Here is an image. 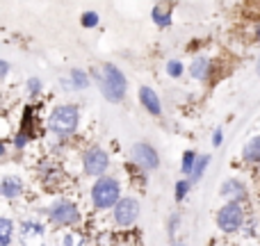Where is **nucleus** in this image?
Returning a JSON list of instances; mask_svg holds the SVG:
<instances>
[{
  "mask_svg": "<svg viewBox=\"0 0 260 246\" xmlns=\"http://www.w3.org/2000/svg\"><path fill=\"white\" fill-rule=\"evenodd\" d=\"M91 78H94L96 87H99L101 96H103L108 103H121L126 98L128 91V80L123 76V71L117 66V64H99V66L91 68Z\"/></svg>",
  "mask_w": 260,
  "mask_h": 246,
  "instance_id": "f257e3e1",
  "label": "nucleus"
},
{
  "mask_svg": "<svg viewBox=\"0 0 260 246\" xmlns=\"http://www.w3.org/2000/svg\"><path fill=\"white\" fill-rule=\"evenodd\" d=\"M126 196L123 194V185L119 180V175L108 173L103 178L91 180L89 187V203L94 212H112L117 207V203Z\"/></svg>",
  "mask_w": 260,
  "mask_h": 246,
  "instance_id": "f03ea898",
  "label": "nucleus"
},
{
  "mask_svg": "<svg viewBox=\"0 0 260 246\" xmlns=\"http://www.w3.org/2000/svg\"><path fill=\"white\" fill-rule=\"evenodd\" d=\"M46 128L59 142H69L76 137L78 128H80V108L73 103L55 105L46 117Z\"/></svg>",
  "mask_w": 260,
  "mask_h": 246,
  "instance_id": "7ed1b4c3",
  "label": "nucleus"
},
{
  "mask_svg": "<svg viewBox=\"0 0 260 246\" xmlns=\"http://www.w3.org/2000/svg\"><path fill=\"white\" fill-rule=\"evenodd\" d=\"M41 215L46 217L50 226L62 230H76L82 224V210L73 198H55L53 203H48L41 210Z\"/></svg>",
  "mask_w": 260,
  "mask_h": 246,
  "instance_id": "20e7f679",
  "label": "nucleus"
},
{
  "mask_svg": "<svg viewBox=\"0 0 260 246\" xmlns=\"http://www.w3.org/2000/svg\"><path fill=\"white\" fill-rule=\"evenodd\" d=\"M215 226L224 235H240L247 226V210L242 203H224L215 215Z\"/></svg>",
  "mask_w": 260,
  "mask_h": 246,
  "instance_id": "39448f33",
  "label": "nucleus"
},
{
  "mask_svg": "<svg viewBox=\"0 0 260 246\" xmlns=\"http://www.w3.org/2000/svg\"><path fill=\"white\" fill-rule=\"evenodd\" d=\"M80 166H82V173L87 178L96 180V178H103V175L110 173V166H112V157L110 153L105 151L103 146H87L80 155Z\"/></svg>",
  "mask_w": 260,
  "mask_h": 246,
  "instance_id": "423d86ee",
  "label": "nucleus"
},
{
  "mask_svg": "<svg viewBox=\"0 0 260 246\" xmlns=\"http://www.w3.org/2000/svg\"><path fill=\"white\" fill-rule=\"evenodd\" d=\"M130 162L135 164V169L142 171V173H148V171H157L160 169V153L155 151V146L148 142H135L130 146L128 153Z\"/></svg>",
  "mask_w": 260,
  "mask_h": 246,
  "instance_id": "0eeeda50",
  "label": "nucleus"
},
{
  "mask_svg": "<svg viewBox=\"0 0 260 246\" xmlns=\"http://www.w3.org/2000/svg\"><path fill=\"white\" fill-rule=\"evenodd\" d=\"M139 215H142V205H139V198L135 196H123L121 201L117 203V207L112 210V224L121 230H128L137 224Z\"/></svg>",
  "mask_w": 260,
  "mask_h": 246,
  "instance_id": "6e6552de",
  "label": "nucleus"
},
{
  "mask_svg": "<svg viewBox=\"0 0 260 246\" xmlns=\"http://www.w3.org/2000/svg\"><path fill=\"white\" fill-rule=\"evenodd\" d=\"M219 196L224 198V203H242L244 205L249 201V187L242 178L231 175L219 185Z\"/></svg>",
  "mask_w": 260,
  "mask_h": 246,
  "instance_id": "1a4fd4ad",
  "label": "nucleus"
},
{
  "mask_svg": "<svg viewBox=\"0 0 260 246\" xmlns=\"http://www.w3.org/2000/svg\"><path fill=\"white\" fill-rule=\"evenodd\" d=\"M23 192H25V183H23V178L18 173H12V171H7V173H3V178H0V196L5 198V201H18V198L23 196Z\"/></svg>",
  "mask_w": 260,
  "mask_h": 246,
  "instance_id": "9d476101",
  "label": "nucleus"
},
{
  "mask_svg": "<svg viewBox=\"0 0 260 246\" xmlns=\"http://www.w3.org/2000/svg\"><path fill=\"white\" fill-rule=\"evenodd\" d=\"M46 235V224L41 219H25L18 224V239L23 244H32Z\"/></svg>",
  "mask_w": 260,
  "mask_h": 246,
  "instance_id": "9b49d317",
  "label": "nucleus"
},
{
  "mask_svg": "<svg viewBox=\"0 0 260 246\" xmlns=\"http://www.w3.org/2000/svg\"><path fill=\"white\" fill-rule=\"evenodd\" d=\"M139 103H142V108L146 110L151 117H160L162 114V100L151 87H146V85L139 87Z\"/></svg>",
  "mask_w": 260,
  "mask_h": 246,
  "instance_id": "f8f14e48",
  "label": "nucleus"
},
{
  "mask_svg": "<svg viewBox=\"0 0 260 246\" xmlns=\"http://www.w3.org/2000/svg\"><path fill=\"white\" fill-rule=\"evenodd\" d=\"M89 85H91V76L87 71H82V68H71L69 78L62 80V87L69 91H85Z\"/></svg>",
  "mask_w": 260,
  "mask_h": 246,
  "instance_id": "ddd939ff",
  "label": "nucleus"
},
{
  "mask_svg": "<svg viewBox=\"0 0 260 246\" xmlns=\"http://www.w3.org/2000/svg\"><path fill=\"white\" fill-rule=\"evenodd\" d=\"M244 164H251V166H258L260 164V132L253 134L247 144L242 146V153H240Z\"/></svg>",
  "mask_w": 260,
  "mask_h": 246,
  "instance_id": "4468645a",
  "label": "nucleus"
},
{
  "mask_svg": "<svg viewBox=\"0 0 260 246\" xmlns=\"http://www.w3.org/2000/svg\"><path fill=\"white\" fill-rule=\"evenodd\" d=\"M16 233H18V226L14 224L12 217H7V215L0 217V246H12Z\"/></svg>",
  "mask_w": 260,
  "mask_h": 246,
  "instance_id": "2eb2a0df",
  "label": "nucleus"
},
{
  "mask_svg": "<svg viewBox=\"0 0 260 246\" xmlns=\"http://www.w3.org/2000/svg\"><path fill=\"white\" fill-rule=\"evenodd\" d=\"M151 18L157 27H169L171 25V7L169 3H157L151 12Z\"/></svg>",
  "mask_w": 260,
  "mask_h": 246,
  "instance_id": "dca6fc26",
  "label": "nucleus"
},
{
  "mask_svg": "<svg viewBox=\"0 0 260 246\" xmlns=\"http://www.w3.org/2000/svg\"><path fill=\"white\" fill-rule=\"evenodd\" d=\"M189 76L194 80H208V76H210V59L197 57L192 62V66H189Z\"/></svg>",
  "mask_w": 260,
  "mask_h": 246,
  "instance_id": "f3484780",
  "label": "nucleus"
},
{
  "mask_svg": "<svg viewBox=\"0 0 260 246\" xmlns=\"http://www.w3.org/2000/svg\"><path fill=\"white\" fill-rule=\"evenodd\" d=\"M210 162H212V157L208 155V153H201V155H199L197 166H194V171H192V175H189V183H192V185L201 183V178L206 175V171H208V166H210Z\"/></svg>",
  "mask_w": 260,
  "mask_h": 246,
  "instance_id": "a211bd4d",
  "label": "nucleus"
},
{
  "mask_svg": "<svg viewBox=\"0 0 260 246\" xmlns=\"http://www.w3.org/2000/svg\"><path fill=\"white\" fill-rule=\"evenodd\" d=\"M197 162H199V153L197 151L189 148V151L183 153V157H180V171H183V178H189V175H192Z\"/></svg>",
  "mask_w": 260,
  "mask_h": 246,
  "instance_id": "6ab92c4d",
  "label": "nucleus"
},
{
  "mask_svg": "<svg viewBox=\"0 0 260 246\" xmlns=\"http://www.w3.org/2000/svg\"><path fill=\"white\" fill-rule=\"evenodd\" d=\"M189 192H192V183H189V178H180L178 183H176V187H174L176 203H183L185 198L189 196Z\"/></svg>",
  "mask_w": 260,
  "mask_h": 246,
  "instance_id": "aec40b11",
  "label": "nucleus"
},
{
  "mask_svg": "<svg viewBox=\"0 0 260 246\" xmlns=\"http://www.w3.org/2000/svg\"><path fill=\"white\" fill-rule=\"evenodd\" d=\"M30 142H32L30 134H25L23 130H16V132H14V137H12V148L16 153H23L27 146H30Z\"/></svg>",
  "mask_w": 260,
  "mask_h": 246,
  "instance_id": "412c9836",
  "label": "nucleus"
},
{
  "mask_svg": "<svg viewBox=\"0 0 260 246\" xmlns=\"http://www.w3.org/2000/svg\"><path fill=\"white\" fill-rule=\"evenodd\" d=\"M180 226H183V217H180V212H171L169 219H167V235H169L171 239H176Z\"/></svg>",
  "mask_w": 260,
  "mask_h": 246,
  "instance_id": "4be33fe9",
  "label": "nucleus"
},
{
  "mask_svg": "<svg viewBox=\"0 0 260 246\" xmlns=\"http://www.w3.org/2000/svg\"><path fill=\"white\" fill-rule=\"evenodd\" d=\"M99 23H101V18H99V14H96V12H85L80 16V25L87 27V30H94V27H99Z\"/></svg>",
  "mask_w": 260,
  "mask_h": 246,
  "instance_id": "5701e85b",
  "label": "nucleus"
},
{
  "mask_svg": "<svg viewBox=\"0 0 260 246\" xmlns=\"http://www.w3.org/2000/svg\"><path fill=\"white\" fill-rule=\"evenodd\" d=\"M183 73H185L183 62H178V59H169L167 62V76L169 78H183Z\"/></svg>",
  "mask_w": 260,
  "mask_h": 246,
  "instance_id": "b1692460",
  "label": "nucleus"
},
{
  "mask_svg": "<svg viewBox=\"0 0 260 246\" xmlns=\"http://www.w3.org/2000/svg\"><path fill=\"white\" fill-rule=\"evenodd\" d=\"M41 87H44V82H41L39 78H27V94H30L32 98L41 94Z\"/></svg>",
  "mask_w": 260,
  "mask_h": 246,
  "instance_id": "393cba45",
  "label": "nucleus"
},
{
  "mask_svg": "<svg viewBox=\"0 0 260 246\" xmlns=\"http://www.w3.org/2000/svg\"><path fill=\"white\" fill-rule=\"evenodd\" d=\"M221 144H224V130H221V128H217L215 132H212V146H215V148H219Z\"/></svg>",
  "mask_w": 260,
  "mask_h": 246,
  "instance_id": "a878e982",
  "label": "nucleus"
},
{
  "mask_svg": "<svg viewBox=\"0 0 260 246\" xmlns=\"http://www.w3.org/2000/svg\"><path fill=\"white\" fill-rule=\"evenodd\" d=\"M7 76H9V62L0 59V80H7Z\"/></svg>",
  "mask_w": 260,
  "mask_h": 246,
  "instance_id": "bb28decb",
  "label": "nucleus"
},
{
  "mask_svg": "<svg viewBox=\"0 0 260 246\" xmlns=\"http://www.w3.org/2000/svg\"><path fill=\"white\" fill-rule=\"evenodd\" d=\"M171 246H189V244H185L183 239H174V242H171Z\"/></svg>",
  "mask_w": 260,
  "mask_h": 246,
  "instance_id": "cd10ccee",
  "label": "nucleus"
},
{
  "mask_svg": "<svg viewBox=\"0 0 260 246\" xmlns=\"http://www.w3.org/2000/svg\"><path fill=\"white\" fill-rule=\"evenodd\" d=\"M256 39L260 41V23H258V27H256Z\"/></svg>",
  "mask_w": 260,
  "mask_h": 246,
  "instance_id": "c85d7f7f",
  "label": "nucleus"
},
{
  "mask_svg": "<svg viewBox=\"0 0 260 246\" xmlns=\"http://www.w3.org/2000/svg\"><path fill=\"white\" fill-rule=\"evenodd\" d=\"M256 71H258V76H260V59H258V66H256Z\"/></svg>",
  "mask_w": 260,
  "mask_h": 246,
  "instance_id": "c756f323",
  "label": "nucleus"
},
{
  "mask_svg": "<svg viewBox=\"0 0 260 246\" xmlns=\"http://www.w3.org/2000/svg\"><path fill=\"white\" fill-rule=\"evenodd\" d=\"M160 3H162V0H160ZM165 3H169V0H165Z\"/></svg>",
  "mask_w": 260,
  "mask_h": 246,
  "instance_id": "7c9ffc66",
  "label": "nucleus"
},
{
  "mask_svg": "<svg viewBox=\"0 0 260 246\" xmlns=\"http://www.w3.org/2000/svg\"><path fill=\"white\" fill-rule=\"evenodd\" d=\"M59 246H64V244H59ZM80 246H82V244H80Z\"/></svg>",
  "mask_w": 260,
  "mask_h": 246,
  "instance_id": "2f4dec72",
  "label": "nucleus"
}]
</instances>
